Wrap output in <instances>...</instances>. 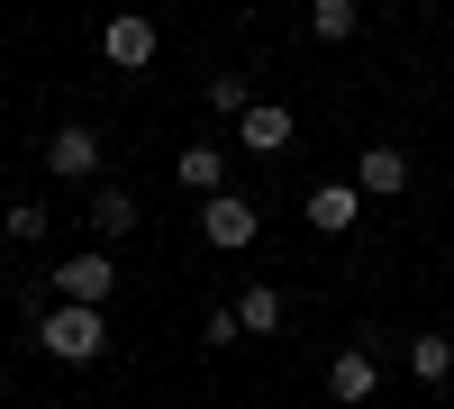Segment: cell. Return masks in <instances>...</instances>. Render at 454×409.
<instances>
[{
    "label": "cell",
    "instance_id": "6da1fadb",
    "mask_svg": "<svg viewBox=\"0 0 454 409\" xmlns=\"http://www.w3.org/2000/svg\"><path fill=\"white\" fill-rule=\"evenodd\" d=\"M36 346H46L55 364H100L109 355V310H82V301L36 310Z\"/></svg>",
    "mask_w": 454,
    "mask_h": 409
},
{
    "label": "cell",
    "instance_id": "7a4b0ae2",
    "mask_svg": "<svg viewBox=\"0 0 454 409\" xmlns=\"http://www.w3.org/2000/svg\"><path fill=\"white\" fill-rule=\"evenodd\" d=\"M109 291H119V264H109V246H82L55 264V301H82V310H109Z\"/></svg>",
    "mask_w": 454,
    "mask_h": 409
},
{
    "label": "cell",
    "instance_id": "3957f363",
    "mask_svg": "<svg viewBox=\"0 0 454 409\" xmlns=\"http://www.w3.org/2000/svg\"><path fill=\"white\" fill-rule=\"evenodd\" d=\"M254 228H263V209H254L246 192H218V201H200V237H209L218 255H246V246H254Z\"/></svg>",
    "mask_w": 454,
    "mask_h": 409
},
{
    "label": "cell",
    "instance_id": "277c9868",
    "mask_svg": "<svg viewBox=\"0 0 454 409\" xmlns=\"http://www.w3.org/2000/svg\"><path fill=\"white\" fill-rule=\"evenodd\" d=\"M155 46H164V36H155V19H137V10H119V19L100 28V55L119 64V73H145V64H155Z\"/></svg>",
    "mask_w": 454,
    "mask_h": 409
},
{
    "label": "cell",
    "instance_id": "5b68a950",
    "mask_svg": "<svg viewBox=\"0 0 454 409\" xmlns=\"http://www.w3.org/2000/svg\"><path fill=\"white\" fill-rule=\"evenodd\" d=\"M372 391H382V364H372L364 346H346V355H327V400H336V409H364Z\"/></svg>",
    "mask_w": 454,
    "mask_h": 409
},
{
    "label": "cell",
    "instance_id": "8992f818",
    "mask_svg": "<svg viewBox=\"0 0 454 409\" xmlns=\"http://www.w3.org/2000/svg\"><path fill=\"white\" fill-rule=\"evenodd\" d=\"M291 137H300V119H291L282 100H254L246 119H237V146H246V155H282Z\"/></svg>",
    "mask_w": 454,
    "mask_h": 409
},
{
    "label": "cell",
    "instance_id": "52a82bcc",
    "mask_svg": "<svg viewBox=\"0 0 454 409\" xmlns=\"http://www.w3.org/2000/svg\"><path fill=\"white\" fill-rule=\"evenodd\" d=\"M355 192H364V201L409 192V155H400V146H364V155H355Z\"/></svg>",
    "mask_w": 454,
    "mask_h": 409
},
{
    "label": "cell",
    "instance_id": "ba28073f",
    "mask_svg": "<svg viewBox=\"0 0 454 409\" xmlns=\"http://www.w3.org/2000/svg\"><path fill=\"white\" fill-rule=\"evenodd\" d=\"M300 218H309L318 237H346L355 218H364V192H355V182H318V192H309V209H300Z\"/></svg>",
    "mask_w": 454,
    "mask_h": 409
},
{
    "label": "cell",
    "instance_id": "9c48e42d",
    "mask_svg": "<svg viewBox=\"0 0 454 409\" xmlns=\"http://www.w3.org/2000/svg\"><path fill=\"white\" fill-rule=\"evenodd\" d=\"M46 164H55L64 182H91V173H100V128H55V137H46Z\"/></svg>",
    "mask_w": 454,
    "mask_h": 409
},
{
    "label": "cell",
    "instance_id": "30bf717a",
    "mask_svg": "<svg viewBox=\"0 0 454 409\" xmlns=\"http://www.w3.org/2000/svg\"><path fill=\"white\" fill-rule=\"evenodd\" d=\"M237 327H246L254 346H263V337H282V327H291V301H282L273 282H254V291H237Z\"/></svg>",
    "mask_w": 454,
    "mask_h": 409
},
{
    "label": "cell",
    "instance_id": "8fae6325",
    "mask_svg": "<svg viewBox=\"0 0 454 409\" xmlns=\"http://www.w3.org/2000/svg\"><path fill=\"white\" fill-rule=\"evenodd\" d=\"M82 218H91V237H100V246H119V237L137 228L145 209H137V192H119V182H100V192H91V209H82Z\"/></svg>",
    "mask_w": 454,
    "mask_h": 409
},
{
    "label": "cell",
    "instance_id": "7c38bea8",
    "mask_svg": "<svg viewBox=\"0 0 454 409\" xmlns=\"http://www.w3.org/2000/svg\"><path fill=\"white\" fill-rule=\"evenodd\" d=\"M173 182H182V192H200V201H218V192H227V155H218V146H182V155H173Z\"/></svg>",
    "mask_w": 454,
    "mask_h": 409
},
{
    "label": "cell",
    "instance_id": "4fadbf2b",
    "mask_svg": "<svg viewBox=\"0 0 454 409\" xmlns=\"http://www.w3.org/2000/svg\"><path fill=\"white\" fill-rule=\"evenodd\" d=\"M355 28H364V0H309V36L318 46H346Z\"/></svg>",
    "mask_w": 454,
    "mask_h": 409
},
{
    "label": "cell",
    "instance_id": "5bb4252c",
    "mask_svg": "<svg viewBox=\"0 0 454 409\" xmlns=\"http://www.w3.org/2000/svg\"><path fill=\"white\" fill-rule=\"evenodd\" d=\"M409 374H419V382H454V337H436V327L409 337Z\"/></svg>",
    "mask_w": 454,
    "mask_h": 409
},
{
    "label": "cell",
    "instance_id": "9a60e30c",
    "mask_svg": "<svg viewBox=\"0 0 454 409\" xmlns=\"http://www.w3.org/2000/svg\"><path fill=\"white\" fill-rule=\"evenodd\" d=\"M209 109H218V119H246V73H209Z\"/></svg>",
    "mask_w": 454,
    "mask_h": 409
},
{
    "label": "cell",
    "instance_id": "2e32d148",
    "mask_svg": "<svg viewBox=\"0 0 454 409\" xmlns=\"http://www.w3.org/2000/svg\"><path fill=\"white\" fill-rule=\"evenodd\" d=\"M0 237H10V246H36V237H46V209H36V201L0 209Z\"/></svg>",
    "mask_w": 454,
    "mask_h": 409
},
{
    "label": "cell",
    "instance_id": "e0dca14e",
    "mask_svg": "<svg viewBox=\"0 0 454 409\" xmlns=\"http://www.w3.org/2000/svg\"><path fill=\"white\" fill-rule=\"evenodd\" d=\"M237 337H246V327H237V301H227V310H209V319H200V346H237Z\"/></svg>",
    "mask_w": 454,
    "mask_h": 409
},
{
    "label": "cell",
    "instance_id": "ac0fdd59",
    "mask_svg": "<svg viewBox=\"0 0 454 409\" xmlns=\"http://www.w3.org/2000/svg\"><path fill=\"white\" fill-rule=\"evenodd\" d=\"M419 10H445V0H419Z\"/></svg>",
    "mask_w": 454,
    "mask_h": 409
}]
</instances>
